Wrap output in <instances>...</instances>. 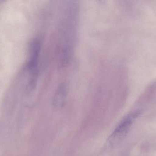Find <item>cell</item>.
<instances>
[{
    "label": "cell",
    "mask_w": 156,
    "mask_h": 156,
    "mask_svg": "<svg viewBox=\"0 0 156 156\" xmlns=\"http://www.w3.org/2000/svg\"><path fill=\"white\" fill-rule=\"evenodd\" d=\"M40 50V43L39 40H34L31 44L30 57L27 65V69L32 75V80L30 83L32 88L34 87L38 75L37 67Z\"/></svg>",
    "instance_id": "obj_2"
},
{
    "label": "cell",
    "mask_w": 156,
    "mask_h": 156,
    "mask_svg": "<svg viewBox=\"0 0 156 156\" xmlns=\"http://www.w3.org/2000/svg\"><path fill=\"white\" fill-rule=\"evenodd\" d=\"M138 115V113L132 114L125 117L119 123L109 138V142L111 144L118 143L126 136L133 122Z\"/></svg>",
    "instance_id": "obj_1"
}]
</instances>
